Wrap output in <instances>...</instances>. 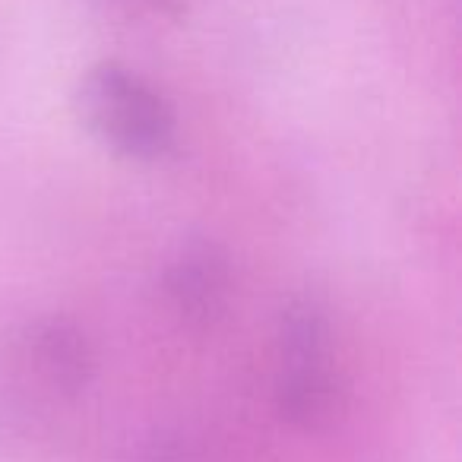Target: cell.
<instances>
[{
	"label": "cell",
	"instance_id": "6da1fadb",
	"mask_svg": "<svg viewBox=\"0 0 462 462\" xmlns=\"http://www.w3.org/2000/svg\"><path fill=\"white\" fill-rule=\"evenodd\" d=\"M77 111L92 140L127 162H162L178 146L174 105L146 77L121 64L86 73Z\"/></svg>",
	"mask_w": 462,
	"mask_h": 462
},
{
	"label": "cell",
	"instance_id": "7a4b0ae2",
	"mask_svg": "<svg viewBox=\"0 0 462 462\" xmlns=\"http://www.w3.org/2000/svg\"><path fill=\"white\" fill-rule=\"evenodd\" d=\"M7 365L23 390L73 402L92 386L98 371L96 348L83 327L58 314L26 320L7 339Z\"/></svg>",
	"mask_w": 462,
	"mask_h": 462
},
{
	"label": "cell",
	"instance_id": "3957f363",
	"mask_svg": "<svg viewBox=\"0 0 462 462\" xmlns=\"http://www.w3.org/2000/svg\"><path fill=\"white\" fill-rule=\"evenodd\" d=\"M162 285L168 304L187 327L212 329L228 314L235 295V270L228 251L216 238L190 235L168 260Z\"/></svg>",
	"mask_w": 462,
	"mask_h": 462
},
{
	"label": "cell",
	"instance_id": "277c9868",
	"mask_svg": "<svg viewBox=\"0 0 462 462\" xmlns=\"http://www.w3.org/2000/svg\"><path fill=\"white\" fill-rule=\"evenodd\" d=\"M273 396L279 418L308 434L333 430L348 409V383L333 355L279 361Z\"/></svg>",
	"mask_w": 462,
	"mask_h": 462
}]
</instances>
